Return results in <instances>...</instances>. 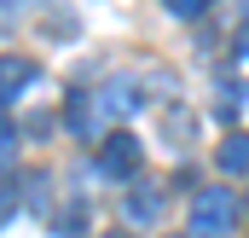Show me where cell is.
I'll list each match as a JSON object with an SVG mask.
<instances>
[{
  "instance_id": "obj_1",
  "label": "cell",
  "mask_w": 249,
  "mask_h": 238,
  "mask_svg": "<svg viewBox=\"0 0 249 238\" xmlns=\"http://www.w3.org/2000/svg\"><path fill=\"white\" fill-rule=\"evenodd\" d=\"M232 227H238V192L232 186L191 192V238H232Z\"/></svg>"
},
{
  "instance_id": "obj_2",
  "label": "cell",
  "mask_w": 249,
  "mask_h": 238,
  "mask_svg": "<svg viewBox=\"0 0 249 238\" xmlns=\"http://www.w3.org/2000/svg\"><path fill=\"white\" fill-rule=\"evenodd\" d=\"M139 163H145V151H139V139H133L127 128H116V134L99 145V175L105 180H133Z\"/></svg>"
},
{
  "instance_id": "obj_3",
  "label": "cell",
  "mask_w": 249,
  "mask_h": 238,
  "mask_svg": "<svg viewBox=\"0 0 249 238\" xmlns=\"http://www.w3.org/2000/svg\"><path fill=\"white\" fill-rule=\"evenodd\" d=\"M145 105V87L133 81V76H110L105 87H99V105H93V117H105V122H122V117H133Z\"/></svg>"
},
{
  "instance_id": "obj_4",
  "label": "cell",
  "mask_w": 249,
  "mask_h": 238,
  "mask_svg": "<svg viewBox=\"0 0 249 238\" xmlns=\"http://www.w3.org/2000/svg\"><path fill=\"white\" fill-rule=\"evenodd\" d=\"M29 81H35V64L18 59V53H6V59H0V105H12Z\"/></svg>"
},
{
  "instance_id": "obj_5",
  "label": "cell",
  "mask_w": 249,
  "mask_h": 238,
  "mask_svg": "<svg viewBox=\"0 0 249 238\" xmlns=\"http://www.w3.org/2000/svg\"><path fill=\"white\" fill-rule=\"evenodd\" d=\"M157 215H162V186L157 180H139L127 192V221H157Z\"/></svg>"
},
{
  "instance_id": "obj_6",
  "label": "cell",
  "mask_w": 249,
  "mask_h": 238,
  "mask_svg": "<svg viewBox=\"0 0 249 238\" xmlns=\"http://www.w3.org/2000/svg\"><path fill=\"white\" fill-rule=\"evenodd\" d=\"M214 163H220L226 175H249V134H226L220 151H214Z\"/></svg>"
},
{
  "instance_id": "obj_7",
  "label": "cell",
  "mask_w": 249,
  "mask_h": 238,
  "mask_svg": "<svg viewBox=\"0 0 249 238\" xmlns=\"http://www.w3.org/2000/svg\"><path fill=\"white\" fill-rule=\"evenodd\" d=\"M12 157H18V128H12V122L0 117V175L12 169Z\"/></svg>"
},
{
  "instance_id": "obj_8",
  "label": "cell",
  "mask_w": 249,
  "mask_h": 238,
  "mask_svg": "<svg viewBox=\"0 0 249 238\" xmlns=\"http://www.w3.org/2000/svg\"><path fill=\"white\" fill-rule=\"evenodd\" d=\"M162 6H168L174 18H203V12H209L214 0H162Z\"/></svg>"
},
{
  "instance_id": "obj_9",
  "label": "cell",
  "mask_w": 249,
  "mask_h": 238,
  "mask_svg": "<svg viewBox=\"0 0 249 238\" xmlns=\"http://www.w3.org/2000/svg\"><path fill=\"white\" fill-rule=\"evenodd\" d=\"M12 203H18V192H12V186H6V180H0V221H6V215H12Z\"/></svg>"
},
{
  "instance_id": "obj_10",
  "label": "cell",
  "mask_w": 249,
  "mask_h": 238,
  "mask_svg": "<svg viewBox=\"0 0 249 238\" xmlns=\"http://www.w3.org/2000/svg\"><path fill=\"white\" fill-rule=\"evenodd\" d=\"M99 238H127V233H99Z\"/></svg>"
},
{
  "instance_id": "obj_11",
  "label": "cell",
  "mask_w": 249,
  "mask_h": 238,
  "mask_svg": "<svg viewBox=\"0 0 249 238\" xmlns=\"http://www.w3.org/2000/svg\"><path fill=\"white\" fill-rule=\"evenodd\" d=\"M174 238H191V233H174Z\"/></svg>"
}]
</instances>
